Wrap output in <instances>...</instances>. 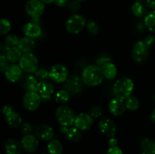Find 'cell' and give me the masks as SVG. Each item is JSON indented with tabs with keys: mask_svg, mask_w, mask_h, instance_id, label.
<instances>
[{
	"mask_svg": "<svg viewBox=\"0 0 155 154\" xmlns=\"http://www.w3.org/2000/svg\"><path fill=\"white\" fill-rule=\"evenodd\" d=\"M101 69L97 65H89L83 69L82 79L85 85L90 87H95L102 83L104 79Z\"/></svg>",
	"mask_w": 155,
	"mask_h": 154,
	"instance_id": "cell-1",
	"label": "cell"
},
{
	"mask_svg": "<svg viewBox=\"0 0 155 154\" xmlns=\"http://www.w3.org/2000/svg\"><path fill=\"white\" fill-rule=\"evenodd\" d=\"M134 89V82L129 77H122L115 82L114 93L116 98L125 101L131 96Z\"/></svg>",
	"mask_w": 155,
	"mask_h": 154,
	"instance_id": "cell-2",
	"label": "cell"
},
{
	"mask_svg": "<svg viewBox=\"0 0 155 154\" xmlns=\"http://www.w3.org/2000/svg\"><path fill=\"white\" fill-rule=\"evenodd\" d=\"M55 117L61 125L71 126L74 124L76 115L69 106L61 105L59 106L56 110Z\"/></svg>",
	"mask_w": 155,
	"mask_h": 154,
	"instance_id": "cell-3",
	"label": "cell"
},
{
	"mask_svg": "<svg viewBox=\"0 0 155 154\" xmlns=\"http://www.w3.org/2000/svg\"><path fill=\"white\" fill-rule=\"evenodd\" d=\"M19 65L22 70L27 73H35L38 69L39 61L36 56L30 53H24L19 60Z\"/></svg>",
	"mask_w": 155,
	"mask_h": 154,
	"instance_id": "cell-4",
	"label": "cell"
},
{
	"mask_svg": "<svg viewBox=\"0 0 155 154\" xmlns=\"http://www.w3.org/2000/svg\"><path fill=\"white\" fill-rule=\"evenodd\" d=\"M2 113L5 116L6 122L12 128H18L22 125V118L13 107L5 105L2 107Z\"/></svg>",
	"mask_w": 155,
	"mask_h": 154,
	"instance_id": "cell-5",
	"label": "cell"
},
{
	"mask_svg": "<svg viewBox=\"0 0 155 154\" xmlns=\"http://www.w3.org/2000/svg\"><path fill=\"white\" fill-rule=\"evenodd\" d=\"M86 21L81 14H74L66 22V30L71 34H78L84 29Z\"/></svg>",
	"mask_w": 155,
	"mask_h": 154,
	"instance_id": "cell-6",
	"label": "cell"
},
{
	"mask_svg": "<svg viewBox=\"0 0 155 154\" xmlns=\"http://www.w3.org/2000/svg\"><path fill=\"white\" fill-rule=\"evenodd\" d=\"M24 10L29 16L36 19L40 18L45 12V3L41 0H28L25 3Z\"/></svg>",
	"mask_w": 155,
	"mask_h": 154,
	"instance_id": "cell-7",
	"label": "cell"
},
{
	"mask_svg": "<svg viewBox=\"0 0 155 154\" xmlns=\"http://www.w3.org/2000/svg\"><path fill=\"white\" fill-rule=\"evenodd\" d=\"M42 99L37 91H27L23 97L22 104L29 111H35L40 106Z\"/></svg>",
	"mask_w": 155,
	"mask_h": 154,
	"instance_id": "cell-8",
	"label": "cell"
},
{
	"mask_svg": "<svg viewBox=\"0 0 155 154\" xmlns=\"http://www.w3.org/2000/svg\"><path fill=\"white\" fill-rule=\"evenodd\" d=\"M68 77V70L66 66L62 63H56L53 65L49 70V78L54 82H65Z\"/></svg>",
	"mask_w": 155,
	"mask_h": 154,
	"instance_id": "cell-9",
	"label": "cell"
},
{
	"mask_svg": "<svg viewBox=\"0 0 155 154\" xmlns=\"http://www.w3.org/2000/svg\"><path fill=\"white\" fill-rule=\"evenodd\" d=\"M149 52V48L142 40L137 41L132 49V56L133 60L137 63H142L147 59Z\"/></svg>",
	"mask_w": 155,
	"mask_h": 154,
	"instance_id": "cell-10",
	"label": "cell"
},
{
	"mask_svg": "<svg viewBox=\"0 0 155 154\" xmlns=\"http://www.w3.org/2000/svg\"><path fill=\"white\" fill-rule=\"evenodd\" d=\"M98 128L104 135L108 137H114L117 131V127L114 121L106 116L100 119L98 122Z\"/></svg>",
	"mask_w": 155,
	"mask_h": 154,
	"instance_id": "cell-11",
	"label": "cell"
},
{
	"mask_svg": "<svg viewBox=\"0 0 155 154\" xmlns=\"http://www.w3.org/2000/svg\"><path fill=\"white\" fill-rule=\"evenodd\" d=\"M74 125L80 131H87L94 125V118L89 113H81L76 116Z\"/></svg>",
	"mask_w": 155,
	"mask_h": 154,
	"instance_id": "cell-12",
	"label": "cell"
},
{
	"mask_svg": "<svg viewBox=\"0 0 155 154\" xmlns=\"http://www.w3.org/2000/svg\"><path fill=\"white\" fill-rule=\"evenodd\" d=\"M54 85L47 80L39 82L37 88V92L41 97L42 101L47 102L49 101L54 94Z\"/></svg>",
	"mask_w": 155,
	"mask_h": 154,
	"instance_id": "cell-13",
	"label": "cell"
},
{
	"mask_svg": "<svg viewBox=\"0 0 155 154\" xmlns=\"http://www.w3.org/2000/svg\"><path fill=\"white\" fill-rule=\"evenodd\" d=\"M34 134L39 140L48 141L52 140L54 137V130L48 125L40 123L35 127Z\"/></svg>",
	"mask_w": 155,
	"mask_h": 154,
	"instance_id": "cell-14",
	"label": "cell"
},
{
	"mask_svg": "<svg viewBox=\"0 0 155 154\" xmlns=\"http://www.w3.org/2000/svg\"><path fill=\"white\" fill-rule=\"evenodd\" d=\"M21 144L25 152L28 153H33L36 152L39 147V140L36 135L29 134L23 137V138L21 139Z\"/></svg>",
	"mask_w": 155,
	"mask_h": 154,
	"instance_id": "cell-15",
	"label": "cell"
},
{
	"mask_svg": "<svg viewBox=\"0 0 155 154\" xmlns=\"http://www.w3.org/2000/svg\"><path fill=\"white\" fill-rule=\"evenodd\" d=\"M83 84L84 82L83 79H80L77 75H74L65 81L64 88L69 93L77 94L82 91L83 88Z\"/></svg>",
	"mask_w": 155,
	"mask_h": 154,
	"instance_id": "cell-16",
	"label": "cell"
},
{
	"mask_svg": "<svg viewBox=\"0 0 155 154\" xmlns=\"http://www.w3.org/2000/svg\"><path fill=\"white\" fill-rule=\"evenodd\" d=\"M21 85L27 91H37L38 82L35 75L30 73H23L19 80Z\"/></svg>",
	"mask_w": 155,
	"mask_h": 154,
	"instance_id": "cell-17",
	"label": "cell"
},
{
	"mask_svg": "<svg viewBox=\"0 0 155 154\" xmlns=\"http://www.w3.org/2000/svg\"><path fill=\"white\" fill-rule=\"evenodd\" d=\"M60 131L63 133L64 134H65L67 138L73 143H77L81 140L82 133L80 130L78 129L77 127L61 125Z\"/></svg>",
	"mask_w": 155,
	"mask_h": 154,
	"instance_id": "cell-18",
	"label": "cell"
},
{
	"mask_svg": "<svg viewBox=\"0 0 155 154\" xmlns=\"http://www.w3.org/2000/svg\"><path fill=\"white\" fill-rule=\"evenodd\" d=\"M22 75V69H21L19 65L15 64V63L10 65L8 68L6 69L5 72V75L6 79L12 83H15L16 82L19 81Z\"/></svg>",
	"mask_w": 155,
	"mask_h": 154,
	"instance_id": "cell-19",
	"label": "cell"
},
{
	"mask_svg": "<svg viewBox=\"0 0 155 154\" xmlns=\"http://www.w3.org/2000/svg\"><path fill=\"white\" fill-rule=\"evenodd\" d=\"M108 108L110 113L114 116H121L122 114H124L126 109H127L125 101L117 98H114L109 103Z\"/></svg>",
	"mask_w": 155,
	"mask_h": 154,
	"instance_id": "cell-20",
	"label": "cell"
},
{
	"mask_svg": "<svg viewBox=\"0 0 155 154\" xmlns=\"http://www.w3.org/2000/svg\"><path fill=\"white\" fill-rule=\"evenodd\" d=\"M149 5L146 0H137L132 5L133 14L138 18L145 17L149 13Z\"/></svg>",
	"mask_w": 155,
	"mask_h": 154,
	"instance_id": "cell-21",
	"label": "cell"
},
{
	"mask_svg": "<svg viewBox=\"0 0 155 154\" xmlns=\"http://www.w3.org/2000/svg\"><path fill=\"white\" fill-rule=\"evenodd\" d=\"M23 33L27 37L36 39L42 35V29L36 23L29 22L23 27Z\"/></svg>",
	"mask_w": 155,
	"mask_h": 154,
	"instance_id": "cell-22",
	"label": "cell"
},
{
	"mask_svg": "<svg viewBox=\"0 0 155 154\" xmlns=\"http://www.w3.org/2000/svg\"><path fill=\"white\" fill-rule=\"evenodd\" d=\"M21 144L16 139L9 138L5 143V149L7 154H21Z\"/></svg>",
	"mask_w": 155,
	"mask_h": 154,
	"instance_id": "cell-23",
	"label": "cell"
},
{
	"mask_svg": "<svg viewBox=\"0 0 155 154\" xmlns=\"http://www.w3.org/2000/svg\"><path fill=\"white\" fill-rule=\"evenodd\" d=\"M35 45H36V43L33 39L25 36V37L20 39L18 47L21 50V52L24 54V53L31 52L34 49Z\"/></svg>",
	"mask_w": 155,
	"mask_h": 154,
	"instance_id": "cell-24",
	"label": "cell"
},
{
	"mask_svg": "<svg viewBox=\"0 0 155 154\" xmlns=\"http://www.w3.org/2000/svg\"><path fill=\"white\" fill-rule=\"evenodd\" d=\"M100 68L101 69L104 78L110 80L116 78L117 75V69L114 63H112V61L105 63Z\"/></svg>",
	"mask_w": 155,
	"mask_h": 154,
	"instance_id": "cell-25",
	"label": "cell"
},
{
	"mask_svg": "<svg viewBox=\"0 0 155 154\" xmlns=\"http://www.w3.org/2000/svg\"><path fill=\"white\" fill-rule=\"evenodd\" d=\"M5 54L10 63H15L16 62H19L20 59L22 56V52L18 48V47H14V48H8L5 53Z\"/></svg>",
	"mask_w": 155,
	"mask_h": 154,
	"instance_id": "cell-26",
	"label": "cell"
},
{
	"mask_svg": "<svg viewBox=\"0 0 155 154\" xmlns=\"http://www.w3.org/2000/svg\"><path fill=\"white\" fill-rule=\"evenodd\" d=\"M20 39L15 34H9L5 39L4 45L2 46V51L5 53L6 52L8 48H14V47H18V43H19Z\"/></svg>",
	"mask_w": 155,
	"mask_h": 154,
	"instance_id": "cell-27",
	"label": "cell"
},
{
	"mask_svg": "<svg viewBox=\"0 0 155 154\" xmlns=\"http://www.w3.org/2000/svg\"><path fill=\"white\" fill-rule=\"evenodd\" d=\"M140 147L143 152L155 154V140L150 138L142 139L140 143Z\"/></svg>",
	"mask_w": 155,
	"mask_h": 154,
	"instance_id": "cell-28",
	"label": "cell"
},
{
	"mask_svg": "<svg viewBox=\"0 0 155 154\" xmlns=\"http://www.w3.org/2000/svg\"><path fill=\"white\" fill-rule=\"evenodd\" d=\"M47 149L49 154H62L63 153V145L59 140H51L47 145Z\"/></svg>",
	"mask_w": 155,
	"mask_h": 154,
	"instance_id": "cell-29",
	"label": "cell"
},
{
	"mask_svg": "<svg viewBox=\"0 0 155 154\" xmlns=\"http://www.w3.org/2000/svg\"><path fill=\"white\" fill-rule=\"evenodd\" d=\"M71 95L70 93L66 90V89H62V90L58 91L56 93L54 100L57 103L61 104H65L70 101Z\"/></svg>",
	"mask_w": 155,
	"mask_h": 154,
	"instance_id": "cell-30",
	"label": "cell"
},
{
	"mask_svg": "<svg viewBox=\"0 0 155 154\" xmlns=\"http://www.w3.org/2000/svg\"><path fill=\"white\" fill-rule=\"evenodd\" d=\"M145 25L148 30L155 33V10L151 11L145 16Z\"/></svg>",
	"mask_w": 155,
	"mask_h": 154,
	"instance_id": "cell-31",
	"label": "cell"
},
{
	"mask_svg": "<svg viewBox=\"0 0 155 154\" xmlns=\"http://www.w3.org/2000/svg\"><path fill=\"white\" fill-rule=\"evenodd\" d=\"M125 104L127 109H128L129 110H131V111L137 110L140 106L139 99L136 97L133 96V95H131L127 99L125 100Z\"/></svg>",
	"mask_w": 155,
	"mask_h": 154,
	"instance_id": "cell-32",
	"label": "cell"
},
{
	"mask_svg": "<svg viewBox=\"0 0 155 154\" xmlns=\"http://www.w3.org/2000/svg\"><path fill=\"white\" fill-rule=\"evenodd\" d=\"M12 29V24L10 21L5 18L0 19V36L8 34Z\"/></svg>",
	"mask_w": 155,
	"mask_h": 154,
	"instance_id": "cell-33",
	"label": "cell"
},
{
	"mask_svg": "<svg viewBox=\"0 0 155 154\" xmlns=\"http://www.w3.org/2000/svg\"><path fill=\"white\" fill-rule=\"evenodd\" d=\"M36 79L39 81H45L47 79L49 78V71L47 70L45 68H38L37 70L34 73Z\"/></svg>",
	"mask_w": 155,
	"mask_h": 154,
	"instance_id": "cell-34",
	"label": "cell"
},
{
	"mask_svg": "<svg viewBox=\"0 0 155 154\" xmlns=\"http://www.w3.org/2000/svg\"><path fill=\"white\" fill-rule=\"evenodd\" d=\"M86 27L88 33H90L92 36L97 35L98 33V31H99V27H98V24L93 21H89V22L86 24Z\"/></svg>",
	"mask_w": 155,
	"mask_h": 154,
	"instance_id": "cell-35",
	"label": "cell"
},
{
	"mask_svg": "<svg viewBox=\"0 0 155 154\" xmlns=\"http://www.w3.org/2000/svg\"><path fill=\"white\" fill-rule=\"evenodd\" d=\"M9 63H10V62L8 60L5 54H0V72H5L6 69H7L8 68V66H10Z\"/></svg>",
	"mask_w": 155,
	"mask_h": 154,
	"instance_id": "cell-36",
	"label": "cell"
},
{
	"mask_svg": "<svg viewBox=\"0 0 155 154\" xmlns=\"http://www.w3.org/2000/svg\"><path fill=\"white\" fill-rule=\"evenodd\" d=\"M146 46L149 49H152L155 48V35H149L146 36L143 40Z\"/></svg>",
	"mask_w": 155,
	"mask_h": 154,
	"instance_id": "cell-37",
	"label": "cell"
},
{
	"mask_svg": "<svg viewBox=\"0 0 155 154\" xmlns=\"http://www.w3.org/2000/svg\"><path fill=\"white\" fill-rule=\"evenodd\" d=\"M90 115L93 118H99L102 115V109L99 105H95L91 108Z\"/></svg>",
	"mask_w": 155,
	"mask_h": 154,
	"instance_id": "cell-38",
	"label": "cell"
},
{
	"mask_svg": "<svg viewBox=\"0 0 155 154\" xmlns=\"http://www.w3.org/2000/svg\"><path fill=\"white\" fill-rule=\"evenodd\" d=\"M21 131L23 134L27 135V134H31V132L33 131V128H32V125L30 123L24 122L21 125Z\"/></svg>",
	"mask_w": 155,
	"mask_h": 154,
	"instance_id": "cell-39",
	"label": "cell"
},
{
	"mask_svg": "<svg viewBox=\"0 0 155 154\" xmlns=\"http://www.w3.org/2000/svg\"><path fill=\"white\" fill-rule=\"evenodd\" d=\"M80 6H81L80 2H79L78 0H72L68 5V9L70 11L75 12L80 8Z\"/></svg>",
	"mask_w": 155,
	"mask_h": 154,
	"instance_id": "cell-40",
	"label": "cell"
},
{
	"mask_svg": "<svg viewBox=\"0 0 155 154\" xmlns=\"http://www.w3.org/2000/svg\"><path fill=\"white\" fill-rule=\"evenodd\" d=\"M111 59L110 57H107V56H101V57H98V59H96V64L97 66H98L99 67H101L104 64L108 63V62H111Z\"/></svg>",
	"mask_w": 155,
	"mask_h": 154,
	"instance_id": "cell-41",
	"label": "cell"
},
{
	"mask_svg": "<svg viewBox=\"0 0 155 154\" xmlns=\"http://www.w3.org/2000/svg\"><path fill=\"white\" fill-rule=\"evenodd\" d=\"M107 154H124L122 149L118 146H114V147H110L107 150Z\"/></svg>",
	"mask_w": 155,
	"mask_h": 154,
	"instance_id": "cell-42",
	"label": "cell"
},
{
	"mask_svg": "<svg viewBox=\"0 0 155 154\" xmlns=\"http://www.w3.org/2000/svg\"><path fill=\"white\" fill-rule=\"evenodd\" d=\"M108 144L110 147H114V146H117L118 144V140L117 139L115 138L114 137H110L108 140Z\"/></svg>",
	"mask_w": 155,
	"mask_h": 154,
	"instance_id": "cell-43",
	"label": "cell"
},
{
	"mask_svg": "<svg viewBox=\"0 0 155 154\" xmlns=\"http://www.w3.org/2000/svg\"><path fill=\"white\" fill-rule=\"evenodd\" d=\"M68 0H55L54 2L59 7H64V6L66 5V4L68 3Z\"/></svg>",
	"mask_w": 155,
	"mask_h": 154,
	"instance_id": "cell-44",
	"label": "cell"
},
{
	"mask_svg": "<svg viewBox=\"0 0 155 154\" xmlns=\"http://www.w3.org/2000/svg\"><path fill=\"white\" fill-rule=\"evenodd\" d=\"M148 5L153 10H155V0H146Z\"/></svg>",
	"mask_w": 155,
	"mask_h": 154,
	"instance_id": "cell-45",
	"label": "cell"
},
{
	"mask_svg": "<svg viewBox=\"0 0 155 154\" xmlns=\"http://www.w3.org/2000/svg\"><path fill=\"white\" fill-rule=\"evenodd\" d=\"M150 119H151V121L153 122V123L155 124V109L151 112V116H150Z\"/></svg>",
	"mask_w": 155,
	"mask_h": 154,
	"instance_id": "cell-46",
	"label": "cell"
},
{
	"mask_svg": "<svg viewBox=\"0 0 155 154\" xmlns=\"http://www.w3.org/2000/svg\"><path fill=\"white\" fill-rule=\"evenodd\" d=\"M41 1L45 3V4H51V3L54 2L55 0H41Z\"/></svg>",
	"mask_w": 155,
	"mask_h": 154,
	"instance_id": "cell-47",
	"label": "cell"
},
{
	"mask_svg": "<svg viewBox=\"0 0 155 154\" xmlns=\"http://www.w3.org/2000/svg\"><path fill=\"white\" fill-rule=\"evenodd\" d=\"M2 43L0 42V51H2Z\"/></svg>",
	"mask_w": 155,
	"mask_h": 154,
	"instance_id": "cell-48",
	"label": "cell"
},
{
	"mask_svg": "<svg viewBox=\"0 0 155 154\" xmlns=\"http://www.w3.org/2000/svg\"><path fill=\"white\" fill-rule=\"evenodd\" d=\"M79 2H86V1H89V0H78Z\"/></svg>",
	"mask_w": 155,
	"mask_h": 154,
	"instance_id": "cell-49",
	"label": "cell"
},
{
	"mask_svg": "<svg viewBox=\"0 0 155 154\" xmlns=\"http://www.w3.org/2000/svg\"><path fill=\"white\" fill-rule=\"evenodd\" d=\"M154 104H155V94H154Z\"/></svg>",
	"mask_w": 155,
	"mask_h": 154,
	"instance_id": "cell-50",
	"label": "cell"
},
{
	"mask_svg": "<svg viewBox=\"0 0 155 154\" xmlns=\"http://www.w3.org/2000/svg\"><path fill=\"white\" fill-rule=\"evenodd\" d=\"M142 154H150V153H146V152H142Z\"/></svg>",
	"mask_w": 155,
	"mask_h": 154,
	"instance_id": "cell-51",
	"label": "cell"
},
{
	"mask_svg": "<svg viewBox=\"0 0 155 154\" xmlns=\"http://www.w3.org/2000/svg\"><path fill=\"white\" fill-rule=\"evenodd\" d=\"M41 154H49V153H45V152H43V153H41Z\"/></svg>",
	"mask_w": 155,
	"mask_h": 154,
	"instance_id": "cell-52",
	"label": "cell"
}]
</instances>
